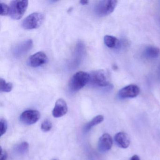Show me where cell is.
<instances>
[{"mask_svg":"<svg viewBox=\"0 0 160 160\" xmlns=\"http://www.w3.org/2000/svg\"><path fill=\"white\" fill-rule=\"evenodd\" d=\"M89 74L84 72L76 73L69 82V88L72 92H76L84 88L89 81Z\"/></svg>","mask_w":160,"mask_h":160,"instance_id":"obj_1","label":"cell"},{"mask_svg":"<svg viewBox=\"0 0 160 160\" xmlns=\"http://www.w3.org/2000/svg\"><path fill=\"white\" fill-rule=\"evenodd\" d=\"M88 84L95 87H108L110 86L109 76L104 70L93 71L89 74Z\"/></svg>","mask_w":160,"mask_h":160,"instance_id":"obj_2","label":"cell"},{"mask_svg":"<svg viewBox=\"0 0 160 160\" xmlns=\"http://www.w3.org/2000/svg\"><path fill=\"white\" fill-rule=\"evenodd\" d=\"M118 2L114 0H103L99 2L94 8L95 14L101 17L108 15L115 10Z\"/></svg>","mask_w":160,"mask_h":160,"instance_id":"obj_3","label":"cell"},{"mask_svg":"<svg viewBox=\"0 0 160 160\" xmlns=\"http://www.w3.org/2000/svg\"><path fill=\"white\" fill-rule=\"evenodd\" d=\"M28 5L27 0L13 1L10 6V16L12 18L19 20L23 17Z\"/></svg>","mask_w":160,"mask_h":160,"instance_id":"obj_4","label":"cell"},{"mask_svg":"<svg viewBox=\"0 0 160 160\" xmlns=\"http://www.w3.org/2000/svg\"><path fill=\"white\" fill-rule=\"evenodd\" d=\"M44 16L41 13L35 12L27 17L22 22L24 29L32 30L38 28L42 24Z\"/></svg>","mask_w":160,"mask_h":160,"instance_id":"obj_5","label":"cell"},{"mask_svg":"<svg viewBox=\"0 0 160 160\" xmlns=\"http://www.w3.org/2000/svg\"><path fill=\"white\" fill-rule=\"evenodd\" d=\"M140 92L138 86L134 84L128 85L122 88L118 92V97L121 99H129L137 97Z\"/></svg>","mask_w":160,"mask_h":160,"instance_id":"obj_6","label":"cell"},{"mask_svg":"<svg viewBox=\"0 0 160 160\" xmlns=\"http://www.w3.org/2000/svg\"><path fill=\"white\" fill-rule=\"evenodd\" d=\"M41 117L39 111L36 110H26L21 114L20 117V121L24 124L32 125L36 123Z\"/></svg>","mask_w":160,"mask_h":160,"instance_id":"obj_7","label":"cell"},{"mask_svg":"<svg viewBox=\"0 0 160 160\" xmlns=\"http://www.w3.org/2000/svg\"><path fill=\"white\" fill-rule=\"evenodd\" d=\"M48 61V57L43 52H38L32 55L28 60V64L32 67H38L43 65Z\"/></svg>","mask_w":160,"mask_h":160,"instance_id":"obj_8","label":"cell"},{"mask_svg":"<svg viewBox=\"0 0 160 160\" xmlns=\"http://www.w3.org/2000/svg\"><path fill=\"white\" fill-rule=\"evenodd\" d=\"M113 145V140L111 136L108 133H105L100 137L98 141V149L100 151L104 152L111 149Z\"/></svg>","mask_w":160,"mask_h":160,"instance_id":"obj_9","label":"cell"},{"mask_svg":"<svg viewBox=\"0 0 160 160\" xmlns=\"http://www.w3.org/2000/svg\"><path fill=\"white\" fill-rule=\"evenodd\" d=\"M67 111L68 108L66 102L63 99H59L56 102L52 111V115L54 118H61L65 115Z\"/></svg>","mask_w":160,"mask_h":160,"instance_id":"obj_10","label":"cell"},{"mask_svg":"<svg viewBox=\"0 0 160 160\" xmlns=\"http://www.w3.org/2000/svg\"><path fill=\"white\" fill-rule=\"evenodd\" d=\"M32 45L33 43L32 40H29L25 41L15 48L13 51V54L17 57L22 56L31 49Z\"/></svg>","mask_w":160,"mask_h":160,"instance_id":"obj_11","label":"cell"},{"mask_svg":"<svg viewBox=\"0 0 160 160\" xmlns=\"http://www.w3.org/2000/svg\"><path fill=\"white\" fill-rule=\"evenodd\" d=\"M115 142L117 146L122 148H127L130 144L129 136L124 132H119L114 137Z\"/></svg>","mask_w":160,"mask_h":160,"instance_id":"obj_12","label":"cell"},{"mask_svg":"<svg viewBox=\"0 0 160 160\" xmlns=\"http://www.w3.org/2000/svg\"><path fill=\"white\" fill-rule=\"evenodd\" d=\"M160 54L159 48L154 46L147 47L144 50V55L148 58H158Z\"/></svg>","mask_w":160,"mask_h":160,"instance_id":"obj_13","label":"cell"},{"mask_svg":"<svg viewBox=\"0 0 160 160\" xmlns=\"http://www.w3.org/2000/svg\"><path fill=\"white\" fill-rule=\"evenodd\" d=\"M104 42L107 47L111 48H117L119 46L118 39L111 35H106L104 38Z\"/></svg>","mask_w":160,"mask_h":160,"instance_id":"obj_14","label":"cell"},{"mask_svg":"<svg viewBox=\"0 0 160 160\" xmlns=\"http://www.w3.org/2000/svg\"><path fill=\"white\" fill-rule=\"evenodd\" d=\"M103 120V116H102V115H98V116H96L85 126L84 131L86 132H88L92 127L97 125V124H100Z\"/></svg>","mask_w":160,"mask_h":160,"instance_id":"obj_15","label":"cell"},{"mask_svg":"<svg viewBox=\"0 0 160 160\" xmlns=\"http://www.w3.org/2000/svg\"><path fill=\"white\" fill-rule=\"evenodd\" d=\"M13 85L11 83H7L3 78L0 79V90L3 92H8L12 90Z\"/></svg>","mask_w":160,"mask_h":160,"instance_id":"obj_16","label":"cell"},{"mask_svg":"<svg viewBox=\"0 0 160 160\" xmlns=\"http://www.w3.org/2000/svg\"><path fill=\"white\" fill-rule=\"evenodd\" d=\"M29 149V144L27 142H24L19 144L16 148V150L20 154H24L28 151Z\"/></svg>","mask_w":160,"mask_h":160,"instance_id":"obj_17","label":"cell"},{"mask_svg":"<svg viewBox=\"0 0 160 160\" xmlns=\"http://www.w3.org/2000/svg\"><path fill=\"white\" fill-rule=\"evenodd\" d=\"M8 128L7 121L4 119L1 118L0 120V133L1 136H2L6 133Z\"/></svg>","mask_w":160,"mask_h":160,"instance_id":"obj_18","label":"cell"},{"mask_svg":"<svg viewBox=\"0 0 160 160\" xmlns=\"http://www.w3.org/2000/svg\"><path fill=\"white\" fill-rule=\"evenodd\" d=\"M52 124L51 121L49 120H46L42 123L41 125V129L44 132L50 131L52 128Z\"/></svg>","mask_w":160,"mask_h":160,"instance_id":"obj_19","label":"cell"},{"mask_svg":"<svg viewBox=\"0 0 160 160\" xmlns=\"http://www.w3.org/2000/svg\"><path fill=\"white\" fill-rule=\"evenodd\" d=\"M1 15L6 16L10 14V7L4 3H0Z\"/></svg>","mask_w":160,"mask_h":160,"instance_id":"obj_20","label":"cell"},{"mask_svg":"<svg viewBox=\"0 0 160 160\" xmlns=\"http://www.w3.org/2000/svg\"><path fill=\"white\" fill-rule=\"evenodd\" d=\"M1 154H0V160H6L7 157V152L2 150L1 147Z\"/></svg>","mask_w":160,"mask_h":160,"instance_id":"obj_21","label":"cell"},{"mask_svg":"<svg viewBox=\"0 0 160 160\" xmlns=\"http://www.w3.org/2000/svg\"><path fill=\"white\" fill-rule=\"evenodd\" d=\"M131 160H140L139 156L137 155H134L132 156Z\"/></svg>","mask_w":160,"mask_h":160,"instance_id":"obj_22","label":"cell"},{"mask_svg":"<svg viewBox=\"0 0 160 160\" xmlns=\"http://www.w3.org/2000/svg\"><path fill=\"white\" fill-rule=\"evenodd\" d=\"M88 1H84V0H82L81 1H80V3H81L82 5H87L88 4Z\"/></svg>","mask_w":160,"mask_h":160,"instance_id":"obj_23","label":"cell"},{"mask_svg":"<svg viewBox=\"0 0 160 160\" xmlns=\"http://www.w3.org/2000/svg\"><path fill=\"white\" fill-rule=\"evenodd\" d=\"M158 76H159V78L160 79V64L158 68Z\"/></svg>","mask_w":160,"mask_h":160,"instance_id":"obj_24","label":"cell"},{"mask_svg":"<svg viewBox=\"0 0 160 160\" xmlns=\"http://www.w3.org/2000/svg\"></svg>","mask_w":160,"mask_h":160,"instance_id":"obj_25","label":"cell"}]
</instances>
